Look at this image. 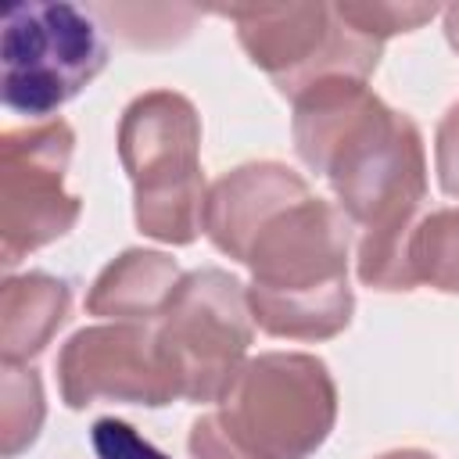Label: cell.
<instances>
[{
    "instance_id": "1",
    "label": "cell",
    "mask_w": 459,
    "mask_h": 459,
    "mask_svg": "<svg viewBox=\"0 0 459 459\" xmlns=\"http://www.w3.org/2000/svg\"><path fill=\"white\" fill-rule=\"evenodd\" d=\"M294 147L362 230L359 280L377 290L416 287L409 240L427 197V158L412 118L391 111L366 79L330 75L294 97Z\"/></svg>"
},
{
    "instance_id": "2",
    "label": "cell",
    "mask_w": 459,
    "mask_h": 459,
    "mask_svg": "<svg viewBox=\"0 0 459 459\" xmlns=\"http://www.w3.org/2000/svg\"><path fill=\"white\" fill-rule=\"evenodd\" d=\"M348 215L319 197H301L276 212L251 240V319L290 341H323L348 326Z\"/></svg>"
},
{
    "instance_id": "3",
    "label": "cell",
    "mask_w": 459,
    "mask_h": 459,
    "mask_svg": "<svg viewBox=\"0 0 459 459\" xmlns=\"http://www.w3.org/2000/svg\"><path fill=\"white\" fill-rule=\"evenodd\" d=\"M201 118L183 93H140L118 126V158L133 179L140 233L165 244H190L201 233Z\"/></svg>"
},
{
    "instance_id": "4",
    "label": "cell",
    "mask_w": 459,
    "mask_h": 459,
    "mask_svg": "<svg viewBox=\"0 0 459 459\" xmlns=\"http://www.w3.org/2000/svg\"><path fill=\"white\" fill-rule=\"evenodd\" d=\"M215 412L226 437L251 459H308L337 416L326 366L305 351L247 359Z\"/></svg>"
},
{
    "instance_id": "5",
    "label": "cell",
    "mask_w": 459,
    "mask_h": 459,
    "mask_svg": "<svg viewBox=\"0 0 459 459\" xmlns=\"http://www.w3.org/2000/svg\"><path fill=\"white\" fill-rule=\"evenodd\" d=\"M154 333L176 377L179 398L222 402L251 344L247 287L222 269L186 273Z\"/></svg>"
},
{
    "instance_id": "6",
    "label": "cell",
    "mask_w": 459,
    "mask_h": 459,
    "mask_svg": "<svg viewBox=\"0 0 459 459\" xmlns=\"http://www.w3.org/2000/svg\"><path fill=\"white\" fill-rule=\"evenodd\" d=\"M215 14L237 25L247 57L287 97L330 75L366 79L380 61V43L351 29L330 4H244L215 7Z\"/></svg>"
},
{
    "instance_id": "7",
    "label": "cell",
    "mask_w": 459,
    "mask_h": 459,
    "mask_svg": "<svg viewBox=\"0 0 459 459\" xmlns=\"http://www.w3.org/2000/svg\"><path fill=\"white\" fill-rule=\"evenodd\" d=\"M104 57L97 25L79 7L14 4L0 32L4 104L22 115H50L104 68Z\"/></svg>"
},
{
    "instance_id": "8",
    "label": "cell",
    "mask_w": 459,
    "mask_h": 459,
    "mask_svg": "<svg viewBox=\"0 0 459 459\" xmlns=\"http://www.w3.org/2000/svg\"><path fill=\"white\" fill-rule=\"evenodd\" d=\"M72 129L61 118L7 129L0 140V262L11 269L29 251L57 240L79 219L65 190Z\"/></svg>"
},
{
    "instance_id": "9",
    "label": "cell",
    "mask_w": 459,
    "mask_h": 459,
    "mask_svg": "<svg viewBox=\"0 0 459 459\" xmlns=\"http://www.w3.org/2000/svg\"><path fill=\"white\" fill-rule=\"evenodd\" d=\"M57 384L72 409H86L100 398L140 405H169L179 398L158 333L136 323L79 330L57 355Z\"/></svg>"
},
{
    "instance_id": "10",
    "label": "cell",
    "mask_w": 459,
    "mask_h": 459,
    "mask_svg": "<svg viewBox=\"0 0 459 459\" xmlns=\"http://www.w3.org/2000/svg\"><path fill=\"white\" fill-rule=\"evenodd\" d=\"M308 197V183L280 161H251L226 172L204 197L201 230L219 251L244 262L255 233L287 204Z\"/></svg>"
},
{
    "instance_id": "11",
    "label": "cell",
    "mask_w": 459,
    "mask_h": 459,
    "mask_svg": "<svg viewBox=\"0 0 459 459\" xmlns=\"http://www.w3.org/2000/svg\"><path fill=\"white\" fill-rule=\"evenodd\" d=\"M179 265L161 251H122L104 273L93 280L86 294L90 316L126 319V323H147L151 316H161L172 290L179 287Z\"/></svg>"
},
{
    "instance_id": "12",
    "label": "cell",
    "mask_w": 459,
    "mask_h": 459,
    "mask_svg": "<svg viewBox=\"0 0 459 459\" xmlns=\"http://www.w3.org/2000/svg\"><path fill=\"white\" fill-rule=\"evenodd\" d=\"M68 283L47 273L7 276L0 287V355L4 362H29L57 333L68 316Z\"/></svg>"
},
{
    "instance_id": "13",
    "label": "cell",
    "mask_w": 459,
    "mask_h": 459,
    "mask_svg": "<svg viewBox=\"0 0 459 459\" xmlns=\"http://www.w3.org/2000/svg\"><path fill=\"white\" fill-rule=\"evenodd\" d=\"M412 283L459 294V208H441L420 219L409 240Z\"/></svg>"
},
{
    "instance_id": "14",
    "label": "cell",
    "mask_w": 459,
    "mask_h": 459,
    "mask_svg": "<svg viewBox=\"0 0 459 459\" xmlns=\"http://www.w3.org/2000/svg\"><path fill=\"white\" fill-rule=\"evenodd\" d=\"M43 423V387L36 369L22 362H4L0 380V448L7 459H14L22 448H29Z\"/></svg>"
},
{
    "instance_id": "15",
    "label": "cell",
    "mask_w": 459,
    "mask_h": 459,
    "mask_svg": "<svg viewBox=\"0 0 459 459\" xmlns=\"http://www.w3.org/2000/svg\"><path fill=\"white\" fill-rule=\"evenodd\" d=\"M333 7L351 29H359L362 36H369L377 43H384L394 32L420 29L423 22H430L437 14L434 4H333Z\"/></svg>"
},
{
    "instance_id": "16",
    "label": "cell",
    "mask_w": 459,
    "mask_h": 459,
    "mask_svg": "<svg viewBox=\"0 0 459 459\" xmlns=\"http://www.w3.org/2000/svg\"><path fill=\"white\" fill-rule=\"evenodd\" d=\"M93 448H97V459H169L151 441H143L129 423L111 416L93 423Z\"/></svg>"
},
{
    "instance_id": "17",
    "label": "cell",
    "mask_w": 459,
    "mask_h": 459,
    "mask_svg": "<svg viewBox=\"0 0 459 459\" xmlns=\"http://www.w3.org/2000/svg\"><path fill=\"white\" fill-rule=\"evenodd\" d=\"M434 165H437V183L448 197H459V100L445 111L437 122V140H434Z\"/></svg>"
},
{
    "instance_id": "18",
    "label": "cell",
    "mask_w": 459,
    "mask_h": 459,
    "mask_svg": "<svg viewBox=\"0 0 459 459\" xmlns=\"http://www.w3.org/2000/svg\"><path fill=\"white\" fill-rule=\"evenodd\" d=\"M190 452H194V459H251L226 437V430L219 427L215 416H201L190 427Z\"/></svg>"
},
{
    "instance_id": "19",
    "label": "cell",
    "mask_w": 459,
    "mask_h": 459,
    "mask_svg": "<svg viewBox=\"0 0 459 459\" xmlns=\"http://www.w3.org/2000/svg\"><path fill=\"white\" fill-rule=\"evenodd\" d=\"M445 36H448V43L459 50V4L445 11Z\"/></svg>"
},
{
    "instance_id": "20",
    "label": "cell",
    "mask_w": 459,
    "mask_h": 459,
    "mask_svg": "<svg viewBox=\"0 0 459 459\" xmlns=\"http://www.w3.org/2000/svg\"><path fill=\"white\" fill-rule=\"evenodd\" d=\"M380 459H437V455L420 452V448H398V452H387V455H380Z\"/></svg>"
}]
</instances>
